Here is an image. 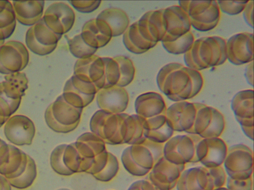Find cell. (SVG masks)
<instances>
[{"label":"cell","instance_id":"52a82bcc","mask_svg":"<svg viewBox=\"0 0 254 190\" xmlns=\"http://www.w3.org/2000/svg\"><path fill=\"white\" fill-rule=\"evenodd\" d=\"M224 162L230 178L238 180L250 178L253 172V153L247 146H232L227 152Z\"/></svg>","mask_w":254,"mask_h":190},{"label":"cell","instance_id":"8992f818","mask_svg":"<svg viewBox=\"0 0 254 190\" xmlns=\"http://www.w3.org/2000/svg\"><path fill=\"white\" fill-rule=\"evenodd\" d=\"M224 119L216 109L198 103L192 134L203 139L218 138L224 128Z\"/></svg>","mask_w":254,"mask_h":190},{"label":"cell","instance_id":"7c38bea8","mask_svg":"<svg viewBox=\"0 0 254 190\" xmlns=\"http://www.w3.org/2000/svg\"><path fill=\"white\" fill-rule=\"evenodd\" d=\"M227 59L235 65L253 61V34L244 32L233 35L226 42Z\"/></svg>","mask_w":254,"mask_h":190},{"label":"cell","instance_id":"7402d4cb","mask_svg":"<svg viewBox=\"0 0 254 190\" xmlns=\"http://www.w3.org/2000/svg\"><path fill=\"white\" fill-rule=\"evenodd\" d=\"M194 41L193 34L191 32H189L173 42L162 44L168 52L174 54H180L188 52Z\"/></svg>","mask_w":254,"mask_h":190},{"label":"cell","instance_id":"f546056e","mask_svg":"<svg viewBox=\"0 0 254 190\" xmlns=\"http://www.w3.org/2000/svg\"><path fill=\"white\" fill-rule=\"evenodd\" d=\"M3 141L0 138V146L1 145V144H2V143L3 142Z\"/></svg>","mask_w":254,"mask_h":190},{"label":"cell","instance_id":"5b68a950","mask_svg":"<svg viewBox=\"0 0 254 190\" xmlns=\"http://www.w3.org/2000/svg\"><path fill=\"white\" fill-rule=\"evenodd\" d=\"M202 139L195 134L176 136L170 139L163 147V156L176 165L198 162L196 148Z\"/></svg>","mask_w":254,"mask_h":190},{"label":"cell","instance_id":"44dd1931","mask_svg":"<svg viewBox=\"0 0 254 190\" xmlns=\"http://www.w3.org/2000/svg\"><path fill=\"white\" fill-rule=\"evenodd\" d=\"M37 174L35 162L28 155L27 165L25 171L18 177L7 180L12 187L18 190H24L32 185L36 178Z\"/></svg>","mask_w":254,"mask_h":190},{"label":"cell","instance_id":"ba28073f","mask_svg":"<svg viewBox=\"0 0 254 190\" xmlns=\"http://www.w3.org/2000/svg\"><path fill=\"white\" fill-rule=\"evenodd\" d=\"M61 37L51 30L41 18L28 30L25 42L28 48L33 52L45 55L55 49Z\"/></svg>","mask_w":254,"mask_h":190},{"label":"cell","instance_id":"3957f363","mask_svg":"<svg viewBox=\"0 0 254 190\" xmlns=\"http://www.w3.org/2000/svg\"><path fill=\"white\" fill-rule=\"evenodd\" d=\"M4 79L0 83V117L9 118L20 105L28 88V80L23 72L7 75Z\"/></svg>","mask_w":254,"mask_h":190},{"label":"cell","instance_id":"5bb4252c","mask_svg":"<svg viewBox=\"0 0 254 190\" xmlns=\"http://www.w3.org/2000/svg\"><path fill=\"white\" fill-rule=\"evenodd\" d=\"M46 25L55 33L62 36L72 27L74 21V13L67 5L58 3L51 5L42 18Z\"/></svg>","mask_w":254,"mask_h":190},{"label":"cell","instance_id":"277c9868","mask_svg":"<svg viewBox=\"0 0 254 190\" xmlns=\"http://www.w3.org/2000/svg\"><path fill=\"white\" fill-rule=\"evenodd\" d=\"M186 12L191 26L200 32L214 29L219 23L220 10L217 1H179Z\"/></svg>","mask_w":254,"mask_h":190},{"label":"cell","instance_id":"f1b7e54d","mask_svg":"<svg viewBox=\"0 0 254 190\" xmlns=\"http://www.w3.org/2000/svg\"><path fill=\"white\" fill-rule=\"evenodd\" d=\"M4 43V41H0V47L1 46L3 43Z\"/></svg>","mask_w":254,"mask_h":190},{"label":"cell","instance_id":"ffe728a7","mask_svg":"<svg viewBox=\"0 0 254 190\" xmlns=\"http://www.w3.org/2000/svg\"><path fill=\"white\" fill-rule=\"evenodd\" d=\"M105 17V23L111 30L112 36H117L122 34L127 29L128 20L126 13L120 10V11H112L111 9H107L102 11L99 15Z\"/></svg>","mask_w":254,"mask_h":190},{"label":"cell","instance_id":"484cf974","mask_svg":"<svg viewBox=\"0 0 254 190\" xmlns=\"http://www.w3.org/2000/svg\"><path fill=\"white\" fill-rule=\"evenodd\" d=\"M246 79L248 83L253 86V63H250L246 68L245 71Z\"/></svg>","mask_w":254,"mask_h":190},{"label":"cell","instance_id":"2e32d148","mask_svg":"<svg viewBox=\"0 0 254 190\" xmlns=\"http://www.w3.org/2000/svg\"><path fill=\"white\" fill-rule=\"evenodd\" d=\"M12 6L16 19L21 24L34 25L42 18L44 1H13Z\"/></svg>","mask_w":254,"mask_h":190},{"label":"cell","instance_id":"d4e9b609","mask_svg":"<svg viewBox=\"0 0 254 190\" xmlns=\"http://www.w3.org/2000/svg\"><path fill=\"white\" fill-rule=\"evenodd\" d=\"M253 1H249L245 9L244 13V19L247 23L253 28Z\"/></svg>","mask_w":254,"mask_h":190},{"label":"cell","instance_id":"d6986e66","mask_svg":"<svg viewBox=\"0 0 254 190\" xmlns=\"http://www.w3.org/2000/svg\"><path fill=\"white\" fill-rule=\"evenodd\" d=\"M16 17L12 4L9 1H0V41H4L13 33Z\"/></svg>","mask_w":254,"mask_h":190},{"label":"cell","instance_id":"4fadbf2b","mask_svg":"<svg viewBox=\"0 0 254 190\" xmlns=\"http://www.w3.org/2000/svg\"><path fill=\"white\" fill-rule=\"evenodd\" d=\"M227 146L218 138L202 139L198 143L196 156L207 168L221 166L227 155Z\"/></svg>","mask_w":254,"mask_h":190},{"label":"cell","instance_id":"9a60e30c","mask_svg":"<svg viewBox=\"0 0 254 190\" xmlns=\"http://www.w3.org/2000/svg\"><path fill=\"white\" fill-rule=\"evenodd\" d=\"M231 107L244 132L248 136V129H253V90L238 92L232 99Z\"/></svg>","mask_w":254,"mask_h":190},{"label":"cell","instance_id":"6da1fadb","mask_svg":"<svg viewBox=\"0 0 254 190\" xmlns=\"http://www.w3.org/2000/svg\"><path fill=\"white\" fill-rule=\"evenodd\" d=\"M157 83L170 99L178 101L196 95L202 88L203 79L198 71L178 63H170L159 71Z\"/></svg>","mask_w":254,"mask_h":190},{"label":"cell","instance_id":"4dcf8cb0","mask_svg":"<svg viewBox=\"0 0 254 190\" xmlns=\"http://www.w3.org/2000/svg\"><path fill=\"white\" fill-rule=\"evenodd\" d=\"M58 190H70L66 189H59Z\"/></svg>","mask_w":254,"mask_h":190},{"label":"cell","instance_id":"cb8c5ba5","mask_svg":"<svg viewBox=\"0 0 254 190\" xmlns=\"http://www.w3.org/2000/svg\"><path fill=\"white\" fill-rule=\"evenodd\" d=\"M13 145L4 141L0 146V170L4 167L9 160Z\"/></svg>","mask_w":254,"mask_h":190},{"label":"cell","instance_id":"7a4b0ae2","mask_svg":"<svg viewBox=\"0 0 254 190\" xmlns=\"http://www.w3.org/2000/svg\"><path fill=\"white\" fill-rule=\"evenodd\" d=\"M227 59L226 41L218 36L203 37L194 41L184 55L187 67L197 71L220 65Z\"/></svg>","mask_w":254,"mask_h":190},{"label":"cell","instance_id":"603a6c76","mask_svg":"<svg viewBox=\"0 0 254 190\" xmlns=\"http://www.w3.org/2000/svg\"><path fill=\"white\" fill-rule=\"evenodd\" d=\"M249 1H218L220 10L230 15H235L244 10Z\"/></svg>","mask_w":254,"mask_h":190},{"label":"cell","instance_id":"30bf717a","mask_svg":"<svg viewBox=\"0 0 254 190\" xmlns=\"http://www.w3.org/2000/svg\"><path fill=\"white\" fill-rule=\"evenodd\" d=\"M3 133L6 139L14 145H28L32 143L36 128L29 118L16 114L11 116L6 122Z\"/></svg>","mask_w":254,"mask_h":190},{"label":"cell","instance_id":"83f0119b","mask_svg":"<svg viewBox=\"0 0 254 190\" xmlns=\"http://www.w3.org/2000/svg\"><path fill=\"white\" fill-rule=\"evenodd\" d=\"M9 118L0 117V128L2 126Z\"/></svg>","mask_w":254,"mask_h":190},{"label":"cell","instance_id":"9c48e42d","mask_svg":"<svg viewBox=\"0 0 254 190\" xmlns=\"http://www.w3.org/2000/svg\"><path fill=\"white\" fill-rule=\"evenodd\" d=\"M28 51L21 42L11 41L0 47V73L9 75L19 72L27 65Z\"/></svg>","mask_w":254,"mask_h":190},{"label":"cell","instance_id":"8fae6325","mask_svg":"<svg viewBox=\"0 0 254 190\" xmlns=\"http://www.w3.org/2000/svg\"><path fill=\"white\" fill-rule=\"evenodd\" d=\"M198 103L176 102L166 111V117L172 129L192 134Z\"/></svg>","mask_w":254,"mask_h":190},{"label":"cell","instance_id":"4316f807","mask_svg":"<svg viewBox=\"0 0 254 190\" xmlns=\"http://www.w3.org/2000/svg\"><path fill=\"white\" fill-rule=\"evenodd\" d=\"M0 190H11V186L7 179L1 175H0Z\"/></svg>","mask_w":254,"mask_h":190},{"label":"cell","instance_id":"e0dca14e","mask_svg":"<svg viewBox=\"0 0 254 190\" xmlns=\"http://www.w3.org/2000/svg\"><path fill=\"white\" fill-rule=\"evenodd\" d=\"M185 168V165H176L166 160L163 156L156 162L153 167L152 172L150 173L151 177L154 178L152 182H163L166 183L168 188L171 184L172 187L179 179L182 172Z\"/></svg>","mask_w":254,"mask_h":190},{"label":"cell","instance_id":"ac0fdd59","mask_svg":"<svg viewBox=\"0 0 254 190\" xmlns=\"http://www.w3.org/2000/svg\"><path fill=\"white\" fill-rule=\"evenodd\" d=\"M136 101L141 103L144 110L142 113L147 117L152 118L166 114L165 102L163 97L157 93L150 92L141 95Z\"/></svg>","mask_w":254,"mask_h":190}]
</instances>
